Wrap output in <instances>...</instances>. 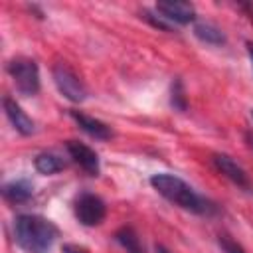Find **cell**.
Masks as SVG:
<instances>
[{
    "mask_svg": "<svg viewBox=\"0 0 253 253\" xmlns=\"http://www.w3.org/2000/svg\"><path fill=\"white\" fill-rule=\"evenodd\" d=\"M150 186L162 196L166 198L170 204L188 210L192 213H202V215H210L215 211V206L206 200L204 196H200L188 182H184L182 178L168 174V172H158L150 176Z\"/></svg>",
    "mask_w": 253,
    "mask_h": 253,
    "instance_id": "obj_1",
    "label": "cell"
},
{
    "mask_svg": "<svg viewBox=\"0 0 253 253\" xmlns=\"http://www.w3.org/2000/svg\"><path fill=\"white\" fill-rule=\"evenodd\" d=\"M57 235V227L43 215L20 213L14 219V241L24 253H49Z\"/></svg>",
    "mask_w": 253,
    "mask_h": 253,
    "instance_id": "obj_2",
    "label": "cell"
},
{
    "mask_svg": "<svg viewBox=\"0 0 253 253\" xmlns=\"http://www.w3.org/2000/svg\"><path fill=\"white\" fill-rule=\"evenodd\" d=\"M6 71L12 77L18 93H22L24 97H32L40 91V69L34 59L16 57L6 65Z\"/></svg>",
    "mask_w": 253,
    "mask_h": 253,
    "instance_id": "obj_3",
    "label": "cell"
},
{
    "mask_svg": "<svg viewBox=\"0 0 253 253\" xmlns=\"http://www.w3.org/2000/svg\"><path fill=\"white\" fill-rule=\"evenodd\" d=\"M53 83L57 87V91L71 103H81L87 97V89L83 85V81L75 75L73 69H69L65 63H57L53 67Z\"/></svg>",
    "mask_w": 253,
    "mask_h": 253,
    "instance_id": "obj_4",
    "label": "cell"
},
{
    "mask_svg": "<svg viewBox=\"0 0 253 253\" xmlns=\"http://www.w3.org/2000/svg\"><path fill=\"white\" fill-rule=\"evenodd\" d=\"M73 211H75V217L81 225H87V227H93V225H99L105 215H107V206L105 202L95 196V194H81L75 204H73Z\"/></svg>",
    "mask_w": 253,
    "mask_h": 253,
    "instance_id": "obj_5",
    "label": "cell"
},
{
    "mask_svg": "<svg viewBox=\"0 0 253 253\" xmlns=\"http://www.w3.org/2000/svg\"><path fill=\"white\" fill-rule=\"evenodd\" d=\"M213 166H215L227 180H231L235 186H239L241 190L253 192V184H251L247 172H245L231 156H227V154H213Z\"/></svg>",
    "mask_w": 253,
    "mask_h": 253,
    "instance_id": "obj_6",
    "label": "cell"
},
{
    "mask_svg": "<svg viewBox=\"0 0 253 253\" xmlns=\"http://www.w3.org/2000/svg\"><path fill=\"white\" fill-rule=\"evenodd\" d=\"M65 148H67L69 156L73 158V162L79 164L89 176H97L99 174V170H101L99 156H97V152L91 146H87V144H83L79 140H67Z\"/></svg>",
    "mask_w": 253,
    "mask_h": 253,
    "instance_id": "obj_7",
    "label": "cell"
},
{
    "mask_svg": "<svg viewBox=\"0 0 253 253\" xmlns=\"http://www.w3.org/2000/svg\"><path fill=\"white\" fill-rule=\"evenodd\" d=\"M156 12L174 24H190L196 18V8L190 2H174V0H162L156 4Z\"/></svg>",
    "mask_w": 253,
    "mask_h": 253,
    "instance_id": "obj_8",
    "label": "cell"
},
{
    "mask_svg": "<svg viewBox=\"0 0 253 253\" xmlns=\"http://www.w3.org/2000/svg\"><path fill=\"white\" fill-rule=\"evenodd\" d=\"M69 117L77 123V126H79L83 132H87L89 136H93V138H97V140H109V138L113 136L111 126L105 125L103 121L95 119V117H89V115H85V113H81V111H69Z\"/></svg>",
    "mask_w": 253,
    "mask_h": 253,
    "instance_id": "obj_9",
    "label": "cell"
},
{
    "mask_svg": "<svg viewBox=\"0 0 253 253\" xmlns=\"http://www.w3.org/2000/svg\"><path fill=\"white\" fill-rule=\"evenodd\" d=\"M2 103H4V111H6V117H8V121L12 123V126H14L22 136L34 134L36 125H34V121L22 111V107H20L14 99H10V97H4Z\"/></svg>",
    "mask_w": 253,
    "mask_h": 253,
    "instance_id": "obj_10",
    "label": "cell"
},
{
    "mask_svg": "<svg viewBox=\"0 0 253 253\" xmlns=\"http://www.w3.org/2000/svg\"><path fill=\"white\" fill-rule=\"evenodd\" d=\"M2 196L10 204H24L34 196V186L28 180H14L2 186Z\"/></svg>",
    "mask_w": 253,
    "mask_h": 253,
    "instance_id": "obj_11",
    "label": "cell"
},
{
    "mask_svg": "<svg viewBox=\"0 0 253 253\" xmlns=\"http://www.w3.org/2000/svg\"><path fill=\"white\" fill-rule=\"evenodd\" d=\"M194 36L204 42V43H210V45H223L225 43V34L221 28H217L215 24L211 22H198L194 26Z\"/></svg>",
    "mask_w": 253,
    "mask_h": 253,
    "instance_id": "obj_12",
    "label": "cell"
},
{
    "mask_svg": "<svg viewBox=\"0 0 253 253\" xmlns=\"http://www.w3.org/2000/svg\"><path fill=\"white\" fill-rule=\"evenodd\" d=\"M34 166H36V170H38L40 174L51 176V174L61 172V170L65 168V162H63L61 156H57V154H53V152H42V154H38V156L34 158Z\"/></svg>",
    "mask_w": 253,
    "mask_h": 253,
    "instance_id": "obj_13",
    "label": "cell"
},
{
    "mask_svg": "<svg viewBox=\"0 0 253 253\" xmlns=\"http://www.w3.org/2000/svg\"><path fill=\"white\" fill-rule=\"evenodd\" d=\"M115 239L117 243L126 251V253H146L142 243H140V237L138 233L130 227V225H123L121 229L115 231Z\"/></svg>",
    "mask_w": 253,
    "mask_h": 253,
    "instance_id": "obj_14",
    "label": "cell"
},
{
    "mask_svg": "<svg viewBox=\"0 0 253 253\" xmlns=\"http://www.w3.org/2000/svg\"><path fill=\"white\" fill-rule=\"evenodd\" d=\"M172 107L178 109V111H186V107H188V101H186L184 87H182V81L180 79H176L172 83Z\"/></svg>",
    "mask_w": 253,
    "mask_h": 253,
    "instance_id": "obj_15",
    "label": "cell"
},
{
    "mask_svg": "<svg viewBox=\"0 0 253 253\" xmlns=\"http://www.w3.org/2000/svg\"><path fill=\"white\" fill-rule=\"evenodd\" d=\"M217 243H219V247H221L223 253H245V249L237 241H233L229 235H219L217 237Z\"/></svg>",
    "mask_w": 253,
    "mask_h": 253,
    "instance_id": "obj_16",
    "label": "cell"
},
{
    "mask_svg": "<svg viewBox=\"0 0 253 253\" xmlns=\"http://www.w3.org/2000/svg\"><path fill=\"white\" fill-rule=\"evenodd\" d=\"M142 18L144 20H148L152 26H156L158 30H164V32H172V24L168 22V20H164L162 16H154L152 12H148V10H144L142 12Z\"/></svg>",
    "mask_w": 253,
    "mask_h": 253,
    "instance_id": "obj_17",
    "label": "cell"
},
{
    "mask_svg": "<svg viewBox=\"0 0 253 253\" xmlns=\"http://www.w3.org/2000/svg\"><path fill=\"white\" fill-rule=\"evenodd\" d=\"M61 251H63V253H89L87 249H83V247H79V245H73V243H65Z\"/></svg>",
    "mask_w": 253,
    "mask_h": 253,
    "instance_id": "obj_18",
    "label": "cell"
},
{
    "mask_svg": "<svg viewBox=\"0 0 253 253\" xmlns=\"http://www.w3.org/2000/svg\"><path fill=\"white\" fill-rule=\"evenodd\" d=\"M245 140H247V144L253 148V132L249 130V132H245Z\"/></svg>",
    "mask_w": 253,
    "mask_h": 253,
    "instance_id": "obj_19",
    "label": "cell"
},
{
    "mask_svg": "<svg viewBox=\"0 0 253 253\" xmlns=\"http://www.w3.org/2000/svg\"><path fill=\"white\" fill-rule=\"evenodd\" d=\"M245 45H247V53H249V59H251V63H253V43H251V42H247Z\"/></svg>",
    "mask_w": 253,
    "mask_h": 253,
    "instance_id": "obj_20",
    "label": "cell"
},
{
    "mask_svg": "<svg viewBox=\"0 0 253 253\" xmlns=\"http://www.w3.org/2000/svg\"><path fill=\"white\" fill-rule=\"evenodd\" d=\"M156 253H170V251L164 245H156Z\"/></svg>",
    "mask_w": 253,
    "mask_h": 253,
    "instance_id": "obj_21",
    "label": "cell"
},
{
    "mask_svg": "<svg viewBox=\"0 0 253 253\" xmlns=\"http://www.w3.org/2000/svg\"><path fill=\"white\" fill-rule=\"evenodd\" d=\"M251 117H253V111H251Z\"/></svg>",
    "mask_w": 253,
    "mask_h": 253,
    "instance_id": "obj_22",
    "label": "cell"
}]
</instances>
